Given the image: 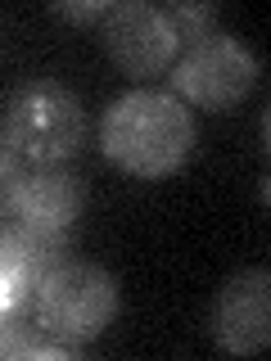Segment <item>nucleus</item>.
<instances>
[{
	"mask_svg": "<svg viewBox=\"0 0 271 361\" xmlns=\"http://www.w3.org/2000/svg\"><path fill=\"white\" fill-rule=\"evenodd\" d=\"M100 149L127 176L163 180L195 154V118L167 90H127L104 109Z\"/></svg>",
	"mask_w": 271,
	"mask_h": 361,
	"instance_id": "f257e3e1",
	"label": "nucleus"
},
{
	"mask_svg": "<svg viewBox=\"0 0 271 361\" xmlns=\"http://www.w3.org/2000/svg\"><path fill=\"white\" fill-rule=\"evenodd\" d=\"M5 135L18 163L59 167L86 140V109L64 82L37 77L23 82L5 104Z\"/></svg>",
	"mask_w": 271,
	"mask_h": 361,
	"instance_id": "f03ea898",
	"label": "nucleus"
},
{
	"mask_svg": "<svg viewBox=\"0 0 271 361\" xmlns=\"http://www.w3.org/2000/svg\"><path fill=\"white\" fill-rule=\"evenodd\" d=\"M32 316L41 334L64 338V343H90L118 316V280L95 262L68 257L41 276Z\"/></svg>",
	"mask_w": 271,
	"mask_h": 361,
	"instance_id": "7ed1b4c3",
	"label": "nucleus"
},
{
	"mask_svg": "<svg viewBox=\"0 0 271 361\" xmlns=\"http://www.w3.org/2000/svg\"><path fill=\"white\" fill-rule=\"evenodd\" d=\"M167 77H172V90H176L181 104L226 113L253 90L258 59L244 41L231 37V32H208V37H199L181 54V63Z\"/></svg>",
	"mask_w": 271,
	"mask_h": 361,
	"instance_id": "20e7f679",
	"label": "nucleus"
},
{
	"mask_svg": "<svg viewBox=\"0 0 271 361\" xmlns=\"http://www.w3.org/2000/svg\"><path fill=\"white\" fill-rule=\"evenodd\" d=\"M100 37H104L109 59L127 77H154L163 68H172L176 45H181L167 14L158 5H145V0H118V5H109L104 23H100Z\"/></svg>",
	"mask_w": 271,
	"mask_h": 361,
	"instance_id": "39448f33",
	"label": "nucleus"
},
{
	"mask_svg": "<svg viewBox=\"0 0 271 361\" xmlns=\"http://www.w3.org/2000/svg\"><path fill=\"white\" fill-rule=\"evenodd\" d=\"M212 334L231 357H253L271 338V276L267 267L240 271L217 289L212 302Z\"/></svg>",
	"mask_w": 271,
	"mask_h": 361,
	"instance_id": "423d86ee",
	"label": "nucleus"
},
{
	"mask_svg": "<svg viewBox=\"0 0 271 361\" xmlns=\"http://www.w3.org/2000/svg\"><path fill=\"white\" fill-rule=\"evenodd\" d=\"M86 185L82 176L64 172V167H28L18 185V221L45 226V231H73L82 217Z\"/></svg>",
	"mask_w": 271,
	"mask_h": 361,
	"instance_id": "0eeeda50",
	"label": "nucleus"
},
{
	"mask_svg": "<svg viewBox=\"0 0 271 361\" xmlns=\"http://www.w3.org/2000/svg\"><path fill=\"white\" fill-rule=\"evenodd\" d=\"M37 267L28 262V253L18 248V240L9 231H0V321H14V316H32L37 302Z\"/></svg>",
	"mask_w": 271,
	"mask_h": 361,
	"instance_id": "6e6552de",
	"label": "nucleus"
},
{
	"mask_svg": "<svg viewBox=\"0 0 271 361\" xmlns=\"http://www.w3.org/2000/svg\"><path fill=\"white\" fill-rule=\"evenodd\" d=\"M9 235L18 240V248L28 253V262L37 267V276H45L50 267H59L68 262V231H45V226H28V221H14V226H5Z\"/></svg>",
	"mask_w": 271,
	"mask_h": 361,
	"instance_id": "1a4fd4ad",
	"label": "nucleus"
},
{
	"mask_svg": "<svg viewBox=\"0 0 271 361\" xmlns=\"http://www.w3.org/2000/svg\"><path fill=\"white\" fill-rule=\"evenodd\" d=\"M163 14H167V23H172L176 41H190V45H195L199 37H208L212 23H217V9H212V5H190V0H181V5L163 9Z\"/></svg>",
	"mask_w": 271,
	"mask_h": 361,
	"instance_id": "9d476101",
	"label": "nucleus"
},
{
	"mask_svg": "<svg viewBox=\"0 0 271 361\" xmlns=\"http://www.w3.org/2000/svg\"><path fill=\"white\" fill-rule=\"evenodd\" d=\"M41 343L37 316H14V321H0V361L5 357H32Z\"/></svg>",
	"mask_w": 271,
	"mask_h": 361,
	"instance_id": "9b49d317",
	"label": "nucleus"
},
{
	"mask_svg": "<svg viewBox=\"0 0 271 361\" xmlns=\"http://www.w3.org/2000/svg\"><path fill=\"white\" fill-rule=\"evenodd\" d=\"M18 185H23V163L18 158L0 163V231L18 221Z\"/></svg>",
	"mask_w": 271,
	"mask_h": 361,
	"instance_id": "f8f14e48",
	"label": "nucleus"
},
{
	"mask_svg": "<svg viewBox=\"0 0 271 361\" xmlns=\"http://www.w3.org/2000/svg\"><path fill=\"white\" fill-rule=\"evenodd\" d=\"M50 14H59V18H68V23H104V14H109V0H82V5H50Z\"/></svg>",
	"mask_w": 271,
	"mask_h": 361,
	"instance_id": "ddd939ff",
	"label": "nucleus"
},
{
	"mask_svg": "<svg viewBox=\"0 0 271 361\" xmlns=\"http://www.w3.org/2000/svg\"><path fill=\"white\" fill-rule=\"evenodd\" d=\"M14 158V149H9V135H5V127H0V163H9Z\"/></svg>",
	"mask_w": 271,
	"mask_h": 361,
	"instance_id": "4468645a",
	"label": "nucleus"
}]
</instances>
